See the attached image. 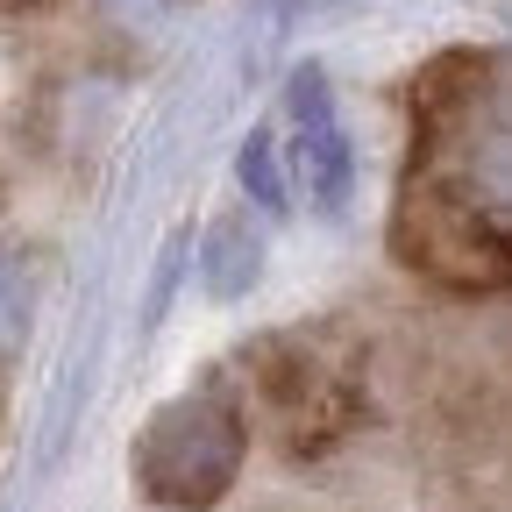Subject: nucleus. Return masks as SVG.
Instances as JSON below:
<instances>
[{"label":"nucleus","mask_w":512,"mask_h":512,"mask_svg":"<svg viewBox=\"0 0 512 512\" xmlns=\"http://www.w3.org/2000/svg\"><path fill=\"white\" fill-rule=\"evenodd\" d=\"M242 448H249V427H242L235 399L185 392L143 427L136 477L157 505H214L242 470Z\"/></svg>","instance_id":"obj_1"},{"label":"nucleus","mask_w":512,"mask_h":512,"mask_svg":"<svg viewBox=\"0 0 512 512\" xmlns=\"http://www.w3.org/2000/svg\"><path fill=\"white\" fill-rule=\"evenodd\" d=\"M456 214L470 228L512 242V114L484 121L456 150Z\"/></svg>","instance_id":"obj_2"},{"label":"nucleus","mask_w":512,"mask_h":512,"mask_svg":"<svg viewBox=\"0 0 512 512\" xmlns=\"http://www.w3.org/2000/svg\"><path fill=\"white\" fill-rule=\"evenodd\" d=\"M36 306H43V264H36V249H22L15 235H0V370L29 349Z\"/></svg>","instance_id":"obj_3"},{"label":"nucleus","mask_w":512,"mask_h":512,"mask_svg":"<svg viewBox=\"0 0 512 512\" xmlns=\"http://www.w3.org/2000/svg\"><path fill=\"white\" fill-rule=\"evenodd\" d=\"M86 8V29L100 36V43H121V50H150V43H164L200 0H79Z\"/></svg>","instance_id":"obj_4"}]
</instances>
